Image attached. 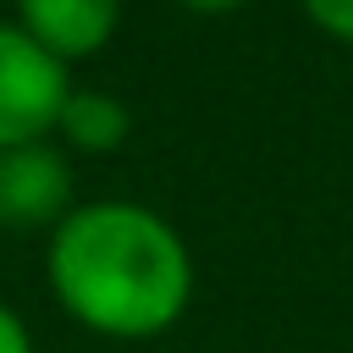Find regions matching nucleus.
I'll list each match as a JSON object with an SVG mask.
<instances>
[{
	"label": "nucleus",
	"instance_id": "f257e3e1",
	"mask_svg": "<svg viewBox=\"0 0 353 353\" xmlns=\"http://www.w3.org/2000/svg\"><path fill=\"white\" fill-rule=\"evenodd\" d=\"M55 303L110 342H149L188 314L193 254L182 232L132 199L77 204L44 243Z\"/></svg>",
	"mask_w": 353,
	"mask_h": 353
},
{
	"label": "nucleus",
	"instance_id": "39448f33",
	"mask_svg": "<svg viewBox=\"0 0 353 353\" xmlns=\"http://www.w3.org/2000/svg\"><path fill=\"white\" fill-rule=\"evenodd\" d=\"M55 138L77 154H110L132 138V105L110 88H77L72 83V94L55 116Z\"/></svg>",
	"mask_w": 353,
	"mask_h": 353
},
{
	"label": "nucleus",
	"instance_id": "7ed1b4c3",
	"mask_svg": "<svg viewBox=\"0 0 353 353\" xmlns=\"http://www.w3.org/2000/svg\"><path fill=\"white\" fill-rule=\"evenodd\" d=\"M72 210V160L50 138L0 149V232H55Z\"/></svg>",
	"mask_w": 353,
	"mask_h": 353
},
{
	"label": "nucleus",
	"instance_id": "423d86ee",
	"mask_svg": "<svg viewBox=\"0 0 353 353\" xmlns=\"http://www.w3.org/2000/svg\"><path fill=\"white\" fill-rule=\"evenodd\" d=\"M298 6H303V17H309L325 39L353 44V0H298Z\"/></svg>",
	"mask_w": 353,
	"mask_h": 353
},
{
	"label": "nucleus",
	"instance_id": "20e7f679",
	"mask_svg": "<svg viewBox=\"0 0 353 353\" xmlns=\"http://www.w3.org/2000/svg\"><path fill=\"white\" fill-rule=\"evenodd\" d=\"M39 50H50L61 66L99 55L121 28V0H17L11 17Z\"/></svg>",
	"mask_w": 353,
	"mask_h": 353
},
{
	"label": "nucleus",
	"instance_id": "0eeeda50",
	"mask_svg": "<svg viewBox=\"0 0 353 353\" xmlns=\"http://www.w3.org/2000/svg\"><path fill=\"white\" fill-rule=\"evenodd\" d=\"M0 353H33V331H28V320L0 298Z\"/></svg>",
	"mask_w": 353,
	"mask_h": 353
},
{
	"label": "nucleus",
	"instance_id": "6e6552de",
	"mask_svg": "<svg viewBox=\"0 0 353 353\" xmlns=\"http://www.w3.org/2000/svg\"><path fill=\"white\" fill-rule=\"evenodd\" d=\"M176 6H188V11H204V17H221V11H237V6H248V0H176Z\"/></svg>",
	"mask_w": 353,
	"mask_h": 353
},
{
	"label": "nucleus",
	"instance_id": "f03ea898",
	"mask_svg": "<svg viewBox=\"0 0 353 353\" xmlns=\"http://www.w3.org/2000/svg\"><path fill=\"white\" fill-rule=\"evenodd\" d=\"M72 94V66L39 50L17 22H0V149L39 143Z\"/></svg>",
	"mask_w": 353,
	"mask_h": 353
}]
</instances>
